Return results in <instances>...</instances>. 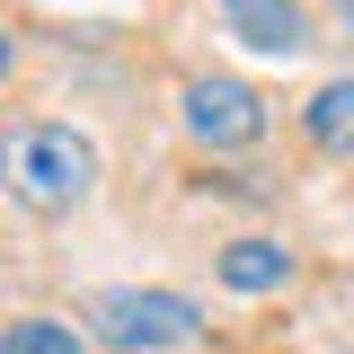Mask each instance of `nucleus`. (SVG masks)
Masks as SVG:
<instances>
[{
  "instance_id": "nucleus-7",
  "label": "nucleus",
  "mask_w": 354,
  "mask_h": 354,
  "mask_svg": "<svg viewBox=\"0 0 354 354\" xmlns=\"http://www.w3.org/2000/svg\"><path fill=\"white\" fill-rule=\"evenodd\" d=\"M0 354H88V337L71 319H18V328H0Z\"/></svg>"
},
{
  "instance_id": "nucleus-5",
  "label": "nucleus",
  "mask_w": 354,
  "mask_h": 354,
  "mask_svg": "<svg viewBox=\"0 0 354 354\" xmlns=\"http://www.w3.org/2000/svg\"><path fill=\"white\" fill-rule=\"evenodd\" d=\"M301 124H310V142H319V151L354 160V71H346V80H319V88H310Z\"/></svg>"
},
{
  "instance_id": "nucleus-2",
  "label": "nucleus",
  "mask_w": 354,
  "mask_h": 354,
  "mask_svg": "<svg viewBox=\"0 0 354 354\" xmlns=\"http://www.w3.org/2000/svg\"><path fill=\"white\" fill-rule=\"evenodd\" d=\"M88 328L115 354H169V346H186L204 328V310L186 301V292H133V283H115V292L88 301Z\"/></svg>"
},
{
  "instance_id": "nucleus-3",
  "label": "nucleus",
  "mask_w": 354,
  "mask_h": 354,
  "mask_svg": "<svg viewBox=\"0 0 354 354\" xmlns=\"http://www.w3.org/2000/svg\"><path fill=\"white\" fill-rule=\"evenodd\" d=\"M186 133L213 142V151H248V142L266 133V97H257L248 80L204 71V80H186Z\"/></svg>"
},
{
  "instance_id": "nucleus-6",
  "label": "nucleus",
  "mask_w": 354,
  "mask_h": 354,
  "mask_svg": "<svg viewBox=\"0 0 354 354\" xmlns=\"http://www.w3.org/2000/svg\"><path fill=\"white\" fill-rule=\"evenodd\" d=\"M283 274H292V248L283 239H230L221 248V283L230 292H274Z\"/></svg>"
},
{
  "instance_id": "nucleus-8",
  "label": "nucleus",
  "mask_w": 354,
  "mask_h": 354,
  "mask_svg": "<svg viewBox=\"0 0 354 354\" xmlns=\"http://www.w3.org/2000/svg\"><path fill=\"white\" fill-rule=\"evenodd\" d=\"M9 62H18V44H9V27H0V80H9Z\"/></svg>"
},
{
  "instance_id": "nucleus-1",
  "label": "nucleus",
  "mask_w": 354,
  "mask_h": 354,
  "mask_svg": "<svg viewBox=\"0 0 354 354\" xmlns=\"http://www.w3.org/2000/svg\"><path fill=\"white\" fill-rule=\"evenodd\" d=\"M88 186H97V142L71 124H18L0 142V195L9 204H27V213H71L88 204Z\"/></svg>"
},
{
  "instance_id": "nucleus-4",
  "label": "nucleus",
  "mask_w": 354,
  "mask_h": 354,
  "mask_svg": "<svg viewBox=\"0 0 354 354\" xmlns=\"http://www.w3.org/2000/svg\"><path fill=\"white\" fill-rule=\"evenodd\" d=\"M221 27L248 44V53H301L310 44L301 0H221Z\"/></svg>"
},
{
  "instance_id": "nucleus-9",
  "label": "nucleus",
  "mask_w": 354,
  "mask_h": 354,
  "mask_svg": "<svg viewBox=\"0 0 354 354\" xmlns=\"http://www.w3.org/2000/svg\"><path fill=\"white\" fill-rule=\"evenodd\" d=\"M337 9H346V18H354V0H337Z\"/></svg>"
}]
</instances>
